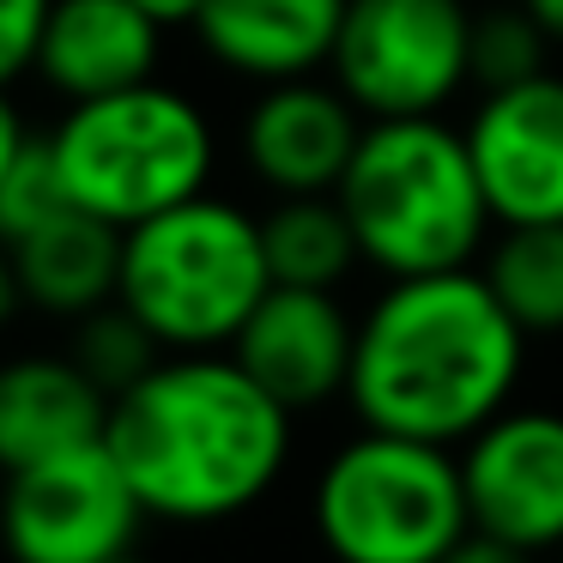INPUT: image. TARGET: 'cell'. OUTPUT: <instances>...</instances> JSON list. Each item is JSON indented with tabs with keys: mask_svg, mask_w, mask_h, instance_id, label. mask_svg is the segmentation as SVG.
<instances>
[{
	"mask_svg": "<svg viewBox=\"0 0 563 563\" xmlns=\"http://www.w3.org/2000/svg\"><path fill=\"white\" fill-rule=\"evenodd\" d=\"M442 563H533V551L509 545V539H490V533H478V527H473V533H466Z\"/></svg>",
	"mask_w": 563,
	"mask_h": 563,
	"instance_id": "obj_23",
	"label": "cell"
},
{
	"mask_svg": "<svg viewBox=\"0 0 563 563\" xmlns=\"http://www.w3.org/2000/svg\"><path fill=\"white\" fill-rule=\"evenodd\" d=\"M122 236L128 231H115L98 212L67 207L62 219H49L43 231H31L25 243L7 249L19 297L67 321L115 303V291H122Z\"/></svg>",
	"mask_w": 563,
	"mask_h": 563,
	"instance_id": "obj_16",
	"label": "cell"
},
{
	"mask_svg": "<svg viewBox=\"0 0 563 563\" xmlns=\"http://www.w3.org/2000/svg\"><path fill=\"white\" fill-rule=\"evenodd\" d=\"M110 563H146V558H134V551H122V558H110Z\"/></svg>",
	"mask_w": 563,
	"mask_h": 563,
	"instance_id": "obj_28",
	"label": "cell"
},
{
	"mask_svg": "<svg viewBox=\"0 0 563 563\" xmlns=\"http://www.w3.org/2000/svg\"><path fill=\"white\" fill-rule=\"evenodd\" d=\"M364 140V115L333 79H279L261 86L243 122V164L273 195H333Z\"/></svg>",
	"mask_w": 563,
	"mask_h": 563,
	"instance_id": "obj_12",
	"label": "cell"
},
{
	"mask_svg": "<svg viewBox=\"0 0 563 563\" xmlns=\"http://www.w3.org/2000/svg\"><path fill=\"white\" fill-rule=\"evenodd\" d=\"M13 303H19V279H13V255H7V243H0V328H7Z\"/></svg>",
	"mask_w": 563,
	"mask_h": 563,
	"instance_id": "obj_27",
	"label": "cell"
},
{
	"mask_svg": "<svg viewBox=\"0 0 563 563\" xmlns=\"http://www.w3.org/2000/svg\"><path fill=\"white\" fill-rule=\"evenodd\" d=\"M261 249L273 285H297V291H340V279L364 261L352 219L333 195L273 200V212H261Z\"/></svg>",
	"mask_w": 563,
	"mask_h": 563,
	"instance_id": "obj_17",
	"label": "cell"
},
{
	"mask_svg": "<svg viewBox=\"0 0 563 563\" xmlns=\"http://www.w3.org/2000/svg\"><path fill=\"white\" fill-rule=\"evenodd\" d=\"M25 140H31V128H25V115H19V103H13V86H0V176L13 170V158L25 152Z\"/></svg>",
	"mask_w": 563,
	"mask_h": 563,
	"instance_id": "obj_24",
	"label": "cell"
},
{
	"mask_svg": "<svg viewBox=\"0 0 563 563\" xmlns=\"http://www.w3.org/2000/svg\"><path fill=\"white\" fill-rule=\"evenodd\" d=\"M521 7L539 19V31H545L551 43H563V0H521Z\"/></svg>",
	"mask_w": 563,
	"mask_h": 563,
	"instance_id": "obj_26",
	"label": "cell"
},
{
	"mask_svg": "<svg viewBox=\"0 0 563 563\" xmlns=\"http://www.w3.org/2000/svg\"><path fill=\"white\" fill-rule=\"evenodd\" d=\"M328 74L364 122L442 115L473 79V13L466 0H345Z\"/></svg>",
	"mask_w": 563,
	"mask_h": 563,
	"instance_id": "obj_7",
	"label": "cell"
},
{
	"mask_svg": "<svg viewBox=\"0 0 563 563\" xmlns=\"http://www.w3.org/2000/svg\"><path fill=\"white\" fill-rule=\"evenodd\" d=\"M103 442L146 515L212 527L279 485L291 461V412L231 352H170L110 400Z\"/></svg>",
	"mask_w": 563,
	"mask_h": 563,
	"instance_id": "obj_1",
	"label": "cell"
},
{
	"mask_svg": "<svg viewBox=\"0 0 563 563\" xmlns=\"http://www.w3.org/2000/svg\"><path fill=\"white\" fill-rule=\"evenodd\" d=\"M49 146L74 207L110 219L115 231H134V224L207 195L212 158H219L200 103L158 79L91 103H67Z\"/></svg>",
	"mask_w": 563,
	"mask_h": 563,
	"instance_id": "obj_5",
	"label": "cell"
},
{
	"mask_svg": "<svg viewBox=\"0 0 563 563\" xmlns=\"http://www.w3.org/2000/svg\"><path fill=\"white\" fill-rule=\"evenodd\" d=\"M67 207H74V195H67V176H62V164H55L49 134H31L25 152L13 158V170L0 176V243L7 249L25 243L31 231L62 219Z\"/></svg>",
	"mask_w": 563,
	"mask_h": 563,
	"instance_id": "obj_21",
	"label": "cell"
},
{
	"mask_svg": "<svg viewBox=\"0 0 563 563\" xmlns=\"http://www.w3.org/2000/svg\"><path fill=\"white\" fill-rule=\"evenodd\" d=\"M110 394L67 352H31L0 364V473L103 442Z\"/></svg>",
	"mask_w": 563,
	"mask_h": 563,
	"instance_id": "obj_13",
	"label": "cell"
},
{
	"mask_svg": "<svg viewBox=\"0 0 563 563\" xmlns=\"http://www.w3.org/2000/svg\"><path fill=\"white\" fill-rule=\"evenodd\" d=\"M478 188L497 224H563V79L485 91L466 122Z\"/></svg>",
	"mask_w": 563,
	"mask_h": 563,
	"instance_id": "obj_10",
	"label": "cell"
},
{
	"mask_svg": "<svg viewBox=\"0 0 563 563\" xmlns=\"http://www.w3.org/2000/svg\"><path fill=\"white\" fill-rule=\"evenodd\" d=\"M527 333L509 321L478 267L388 279L357 321L352 412L364 430L461 449L515 406Z\"/></svg>",
	"mask_w": 563,
	"mask_h": 563,
	"instance_id": "obj_2",
	"label": "cell"
},
{
	"mask_svg": "<svg viewBox=\"0 0 563 563\" xmlns=\"http://www.w3.org/2000/svg\"><path fill=\"white\" fill-rule=\"evenodd\" d=\"M55 0H0V86L37 74V43Z\"/></svg>",
	"mask_w": 563,
	"mask_h": 563,
	"instance_id": "obj_22",
	"label": "cell"
},
{
	"mask_svg": "<svg viewBox=\"0 0 563 563\" xmlns=\"http://www.w3.org/2000/svg\"><path fill=\"white\" fill-rule=\"evenodd\" d=\"M231 357L285 406V412H316L352 388L357 321L340 309L333 291H297L273 285L255 303V316L236 328Z\"/></svg>",
	"mask_w": 563,
	"mask_h": 563,
	"instance_id": "obj_11",
	"label": "cell"
},
{
	"mask_svg": "<svg viewBox=\"0 0 563 563\" xmlns=\"http://www.w3.org/2000/svg\"><path fill=\"white\" fill-rule=\"evenodd\" d=\"M128 7H140L158 31H195V19H200L207 0H128Z\"/></svg>",
	"mask_w": 563,
	"mask_h": 563,
	"instance_id": "obj_25",
	"label": "cell"
},
{
	"mask_svg": "<svg viewBox=\"0 0 563 563\" xmlns=\"http://www.w3.org/2000/svg\"><path fill=\"white\" fill-rule=\"evenodd\" d=\"M309 509L333 563H442L473 533L461 454L394 430L333 449Z\"/></svg>",
	"mask_w": 563,
	"mask_h": 563,
	"instance_id": "obj_6",
	"label": "cell"
},
{
	"mask_svg": "<svg viewBox=\"0 0 563 563\" xmlns=\"http://www.w3.org/2000/svg\"><path fill=\"white\" fill-rule=\"evenodd\" d=\"M164 31L128 0H55L37 43V79L67 103L146 86L158 74Z\"/></svg>",
	"mask_w": 563,
	"mask_h": 563,
	"instance_id": "obj_14",
	"label": "cell"
},
{
	"mask_svg": "<svg viewBox=\"0 0 563 563\" xmlns=\"http://www.w3.org/2000/svg\"><path fill=\"white\" fill-rule=\"evenodd\" d=\"M478 273L527 340L563 333V224H503Z\"/></svg>",
	"mask_w": 563,
	"mask_h": 563,
	"instance_id": "obj_18",
	"label": "cell"
},
{
	"mask_svg": "<svg viewBox=\"0 0 563 563\" xmlns=\"http://www.w3.org/2000/svg\"><path fill=\"white\" fill-rule=\"evenodd\" d=\"M67 357H74V364L115 400V394H128L140 376H152L170 352L152 340L146 321H140L128 303H103V309H91V316L74 321V345H67Z\"/></svg>",
	"mask_w": 563,
	"mask_h": 563,
	"instance_id": "obj_19",
	"label": "cell"
},
{
	"mask_svg": "<svg viewBox=\"0 0 563 563\" xmlns=\"http://www.w3.org/2000/svg\"><path fill=\"white\" fill-rule=\"evenodd\" d=\"M345 0H207L195 19L200 49L219 67L279 86V79H309L333 62Z\"/></svg>",
	"mask_w": 563,
	"mask_h": 563,
	"instance_id": "obj_15",
	"label": "cell"
},
{
	"mask_svg": "<svg viewBox=\"0 0 563 563\" xmlns=\"http://www.w3.org/2000/svg\"><path fill=\"white\" fill-rule=\"evenodd\" d=\"M551 49H558V43L539 31V19L527 13L521 0H515V7H497V13H473V79L485 91L551 74L545 67Z\"/></svg>",
	"mask_w": 563,
	"mask_h": 563,
	"instance_id": "obj_20",
	"label": "cell"
},
{
	"mask_svg": "<svg viewBox=\"0 0 563 563\" xmlns=\"http://www.w3.org/2000/svg\"><path fill=\"white\" fill-rule=\"evenodd\" d=\"M466 515L521 551H563V412L509 406L461 442Z\"/></svg>",
	"mask_w": 563,
	"mask_h": 563,
	"instance_id": "obj_9",
	"label": "cell"
},
{
	"mask_svg": "<svg viewBox=\"0 0 563 563\" xmlns=\"http://www.w3.org/2000/svg\"><path fill=\"white\" fill-rule=\"evenodd\" d=\"M333 200L345 207L357 255L388 279L473 267L490 219L466 134L442 115L364 122Z\"/></svg>",
	"mask_w": 563,
	"mask_h": 563,
	"instance_id": "obj_3",
	"label": "cell"
},
{
	"mask_svg": "<svg viewBox=\"0 0 563 563\" xmlns=\"http://www.w3.org/2000/svg\"><path fill=\"white\" fill-rule=\"evenodd\" d=\"M273 291L261 219L195 195L122 236V291L164 352H231L236 328Z\"/></svg>",
	"mask_w": 563,
	"mask_h": 563,
	"instance_id": "obj_4",
	"label": "cell"
},
{
	"mask_svg": "<svg viewBox=\"0 0 563 563\" xmlns=\"http://www.w3.org/2000/svg\"><path fill=\"white\" fill-rule=\"evenodd\" d=\"M146 521L110 442L7 473L0 490V545L13 563H110L134 551Z\"/></svg>",
	"mask_w": 563,
	"mask_h": 563,
	"instance_id": "obj_8",
	"label": "cell"
}]
</instances>
